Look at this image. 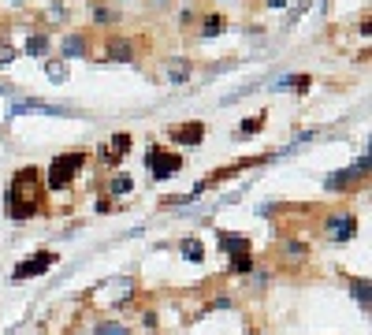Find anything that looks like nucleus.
<instances>
[{
	"mask_svg": "<svg viewBox=\"0 0 372 335\" xmlns=\"http://www.w3.org/2000/svg\"><path fill=\"white\" fill-rule=\"evenodd\" d=\"M86 164H89V157H86L82 149H71V153H60V157H52L49 168H45V187L56 190V194H60V190H68Z\"/></svg>",
	"mask_w": 372,
	"mask_h": 335,
	"instance_id": "1",
	"label": "nucleus"
},
{
	"mask_svg": "<svg viewBox=\"0 0 372 335\" xmlns=\"http://www.w3.org/2000/svg\"><path fill=\"white\" fill-rule=\"evenodd\" d=\"M357 231H361V220H357L354 209H331L321 224V235L331 246H347V242L357 239Z\"/></svg>",
	"mask_w": 372,
	"mask_h": 335,
	"instance_id": "2",
	"label": "nucleus"
},
{
	"mask_svg": "<svg viewBox=\"0 0 372 335\" xmlns=\"http://www.w3.org/2000/svg\"><path fill=\"white\" fill-rule=\"evenodd\" d=\"M4 198L37 205V198H42V175H37V168H23V172H16V179H11V187H8Z\"/></svg>",
	"mask_w": 372,
	"mask_h": 335,
	"instance_id": "3",
	"label": "nucleus"
},
{
	"mask_svg": "<svg viewBox=\"0 0 372 335\" xmlns=\"http://www.w3.org/2000/svg\"><path fill=\"white\" fill-rule=\"evenodd\" d=\"M145 164L153 168V179H171V175H179L182 172V157L179 153H171V149H164V146H149L145 149Z\"/></svg>",
	"mask_w": 372,
	"mask_h": 335,
	"instance_id": "4",
	"label": "nucleus"
},
{
	"mask_svg": "<svg viewBox=\"0 0 372 335\" xmlns=\"http://www.w3.org/2000/svg\"><path fill=\"white\" fill-rule=\"evenodd\" d=\"M60 261V253L56 250H42V253H34V257H26V261H19L16 268H11V279H37V276H45L52 265Z\"/></svg>",
	"mask_w": 372,
	"mask_h": 335,
	"instance_id": "5",
	"label": "nucleus"
},
{
	"mask_svg": "<svg viewBox=\"0 0 372 335\" xmlns=\"http://www.w3.org/2000/svg\"><path fill=\"white\" fill-rule=\"evenodd\" d=\"M86 11H89L93 27H119V19H123V15H119V8L108 4V0H89Z\"/></svg>",
	"mask_w": 372,
	"mask_h": 335,
	"instance_id": "6",
	"label": "nucleus"
},
{
	"mask_svg": "<svg viewBox=\"0 0 372 335\" xmlns=\"http://www.w3.org/2000/svg\"><path fill=\"white\" fill-rule=\"evenodd\" d=\"M60 56L63 60H78V56H89V34L86 30H71L60 37Z\"/></svg>",
	"mask_w": 372,
	"mask_h": 335,
	"instance_id": "7",
	"label": "nucleus"
},
{
	"mask_svg": "<svg viewBox=\"0 0 372 335\" xmlns=\"http://www.w3.org/2000/svg\"><path fill=\"white\" fill-rule=\"evenodd\" d=\"M164 82H171V86H182V82H190V75H194V63L190 60H179V56H171V60H164Z\"/></svg>",
	"mask_w": 372,
	"mask_h": 335,
	"instance_id": "8",
	"label": "nucleus"
},
{
	"mask_svg": "<svg viewBox=\"0 0 372 335\" xmlns=\"http://www.w3.org/2000/svg\"><path fill=\"white\" fill-rule=\"evenodd\" d=\"M101 60H123V63H130V60H135V42H130V37H108Z\"/></svg>",
	"mask_w": 372,
	"mask_h": 335,
	"instance_id": "9",
	"label": "nucleus"
},
{
	"mask_svg": "<svg viewBox=\"0 0 372 335\" xmlns=\"http://www.w3.org/2000/svg\"><path fill=\"white\" fill-rule=\"evenodd\" d=\"M104 287H112V309H123L130 298H135V291H138V283L135 279H130V276H123V279H108V283H104Z\"/></svg>",
	"mask_w": 372,
	"mask_h": 335,
	"instance_id": "10",
	"label": "nucleus"
},
{
	"mask_svg": "<svg viewBox=\"0 0 372 335\" xmlns=\"http://www.w3.org/2000/svg\"><path fill=\"white\" fill-rule=\"evenodd\" d=\"M171 138L182 141V146H202V138H205V123H202V120H194V123H179V127H171Z\"/></svg>",
	"mask_w": 372,
	"mask_h": 335,
	"instance_id": "11",
	"label": "nucleus"
},
{
	"mask_svg": "<svg viewBox=\"0 0 372 335\" xmlns=\"http://www.w3.org/2000/svg\"><path fill=\"white\" fill-rule=\"evenodd\" d=\"M175 250H179V257H186V261H205V242L197 239V235H182L179 242H175Z\"/></svg>",
	"mask_w": 372,
	"mask_h": 335,
	"instance_id": "12",
	"label": "nucleus"
},
{
	"mask_svg": "<svg viewBox=\"0 0 372 335\" xmlns=\"http://www.w3.org/2000/svg\"><path fill=\"white\" fill-rule=\"evenodd\" d=\"M49 49H52V37H49L45 30H34L30 37H26L23 53H26V56H42V60H49Z\"/></svg>",
	"mask_w": 372,
	"mask_h": 335,
	"instance_id": "13",
	"label": "nucleus"
},
{
	"mask_svg": "<svg viewBox=\"0 0 372 335\" xmlns=\"http://www.w3.org/2000/svg\"><path fill=\"white\" fill-rule=\"evenodd\" d=\"M279 257H283V261H305V257H309V242L290 235L283 246H279Z\"/></svg>",
	"mask_w": 372,
	"mask_h": 335,
	"instance_id": "14",
	"label": "nucleus"
},
{
	"mask_svg": "<svg viewBox=\"0 0 372 335\" xmlns=\"http://www.w3.org/2000/svg\"><path fill=\"white\" fill-rule=\"evenodd\" d=\"M223 30H228V19H223L220 11H209V15H202V27H197V34H202V37H220Z\"/></svg>",
	"mask_w": 372,
	"mask_h": 335,
	"instance_id": "15",
	"label": "nucleus"
},
{
	"mask_svg": "<svg viewBox=\"0 0 372 335\" xmlns=\"http://www.w3.org/2000/svg\"><path fill=\"white\" fill-rule=\"evenodd\" d=\"M220 250L228 253V257L249 253V242H246V235H228V231H223V235H220Z\"/></svg>",
	"mask_w": 372,
	"mask_h": 335,
	"instance_id": "16",
	"label": "nucleus"
},
{
	"mask_svg": "<svg viewBox=\"0 0 372 335\" xmlns=\"http://www.w3.org/2000/svg\"><path fill=\"white\" fill-rule=\"evenodd\" d=\"M11 112H49V115H56V112H68V108H60V105H49V101H19Z\"/></svg>",
	"mask_w": 372,
	"mask_h": 335,
	"instance_id": "17",
	"label": "nucleus"
},
{
	"mask_svg": "<svg viewBox=\"0 0 372 335\" xmlns=\"http://www.w3.org/2000/svg\"><path fill=\"white\" fill-rule=\"evenodd\" d=\"M130 190H135V179L130 175H112L108 179V198H127Z\"/></svg>",
	"mask_w": 372,
	"mask_h": 335,
	"instance_id": "18",
	"label": "nucleus"
},
{
	"mask_svg": "<svg viewBox=\"0 0 372 335\" xmlns=\"http://www.w3.org/2000/svg\"><path fill=\"white\" fill-rule=\"evenodd\" d=\"M108 153H112V157H119V160H123L127 153H130V134H127V131H116V134L108 138Z\"/></svg>",
	"mask_w": 372,
	"mask_h": 335,
	"instance_id": "19",
	"label": "nucleus"
},
{
	"mask_svg": "<svg viewBox=\"0 0 372 335\" xmlns=\"http://www.w3.org/2000/svg\"><path fill=\"white\" fill-rule=\"evenodd\" d=\"M254 265H257V261H254V253H235L231 261H228V272H231V276H246Z\"/></svg>",
	"mask_w": 372,
	"mask_h": 335,
	"instance_id": "20",
	"label": "nucleus"
},
{
	"mask_svg": "<svg viewBox=\"0 0 372 335\" xmlns=\"http://www.w3.org/2000/svg\"><path fill=\"white\" fill-rule=\"evenodd\" d=\"M350 294L361 302V309L368 313V309H372V294H368V279H365V276H361V279H350Z\"/></svg>",
	"mask_w": 372,
	"mask_h": 335,
	"instance_id": "21",
	"label": "nucleus"
},
{
	"mask_svg": "<svg viewBox=\"0 0 372 335\" xmlns=\"http://www.w3.org/2000/svg\"><path fill=\"white\" fill-rule=\"evenodd\" d=\"M45 75L52 82H68L71 71H68V60H45Z\"/></svg>",
	"mask_w": 372,
	"mask_h": 335,
	"instance_id": "22",
	"label": "nucleus"
},
{
	"mask_svg": "<svg viewBox=\"0 0 372 335\" xmlns=\"http://www.w3.org/2000/svg\"><path fill=\"white\" fill-rule=\"evenodd\" d=\"M68 19H71V8L68 4H49L45 8V23H52V27H63Z\"/></svg>",
	"mask_w": 372,
	"mask_h": 335,
	"instance_id": "23",
	"label": "nucleus"
},
{
	"mask_svg": "<svg viewBox=\"0 0 372 335\" xmlns=\"http://www.w3.org/2000/svg\"><path fill=\"white\" fill-rule=\"evenodd\" d=\"M309 86V75H283L279 82H272V89H305Z\"/></svg>",
	"mask_w": 372,
	"mask_h": 335,
	"instance_id": "24",
	"label": "nucleus"
},
{
	"mask_svg": "<svg viewBox=\"0 0 372 335\" xmlns=\"http://www.w3.org/2000/svg\"><path fill=\"white\" fill-rule=\"evenodd\" d=\"M93 335H130V328L119 324V320H101V324L93 328Z\"/></svg>",
	"mask_w": 372,
	"mask_h": 335,
	"instance_id": "25",
	"label": "nucleus"
},
{
	"mask_svg": "<svg viewBox=\"0 0 372 335\" xmlns=\"http://www.w3.org/2000/svg\"><path fill=\"white\" fill-rule=\"evenodd\" d=\"M261 127H264V115H257V120H246L242 127H238V134H257Z\"/></svg>",
	"mask_w": 372,
	"mask_h": 335,
	"instance_id": "26",
	"label": "nucleus"
},
{
	"mask_svg": "<svg viewBox=\"0 0 372 335\" xmlns=\"http://www.w3.org/2000/svg\"><path fill=\"white\" fill-rule=\"evenodd\" d=\"M156 324H161V317H156V309H145V313H142V328L156 331Z\"/></svg>",
	"mask_w": 372,
	"mask_h": 335,
	"instance_id": "27",
	"label": "nucleus"
},
{
	"mask_svg": "<svg viewBox=\"0 0 372 335\" xmlns=\"http://www.w3.org/2000/svg\"><path fill=\"white\" fill-rule=\"evenodd\" d=\"M264 4H268V8H283L287 0H264Z\"/></svg>",
	"mask_w": 372,
	"mask_h": 335,
	"instance_id": "28",
	"label": "nucleus"
},
{
	"mask_svg": "<svg viewBox=\"0 0 372 335\" xmlns=\"http://www.w3.org/2000/svg\"><path fill=\"white\" fill-rule=\"evenodd\" d=\"M149 4H153V8H164V4H168V0H149Z\"/></svg>",
	"mask_w": 372,
	"mask_h": 335,
	"instance_id": "29",
	"label": "nucleus"
},
{
	"mask_svg": "<svg viewBox=\"0 0 372 335\" xmlns=\"http://www.w3.org/2000/svg\"><path fill=\"white\" fill-rule=\"evenodd\" d=\"M11 4H26V0H11Z\"/></svg>",
	"mask_w": 372,
	"mask_h": 335,
	"instance_id": "30",
	"label": "nucleus"
},
{
	"mask_svg": "<svg viewBox=\"0 0 372 335\" xmlns=\"http://www.w3.org/2000/svg\"><path fill=\"white\" fill-rule=\"evenodd\" d=\"M112 4H123V0H112Z\"/></svg>",
	"mask_w": 372,
	"mask_h": 335,
	"instance_id": "31",
	"label": "nucleus"
}]
</instances>
